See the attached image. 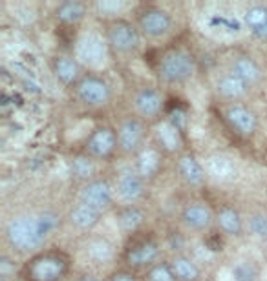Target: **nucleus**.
I'll return each mask as SVG.
<instances>
[{
  "label": "nucleus",
  "mask_w": 267,
  "mask_h": 281,
  "mask_svg": "<svg viewBox=\"0 0 267 281\" xmlns=\"http://www.w3.org/2000/svg\"><path fill=\"white\" fill-rule=\"evenodd\" d=\"M62 217L55 210L13 215L4 225V241L18 256H33L44 250L50 237L61 228Z\"/></svg>",
  "instance_id": "nucleus-1"
},
{
  "label": "nucleus",
  "mask_w": 267,
  "mask_h": 281,
  "mask_svg": "<svg viewBox=\"0 0 267 281\" xmlns=\"http://www.w3.org/2000/svg\"><path fill=\"white\" fill-rule=\"evenodd\" d=\"M71 272V256L62 248L44 250L26 258L18 266L17 280L20 281H64Z\"/></svg>",
  "instance_id": "nucleus-2"
},
{
  "label": "nucleus",
  "mask_w": 267,
  "mask_h": 281,
  "mask_svg": "<svg viewBox=\"0 0 267 281\" xmlns=\"http://www.w3.org/2000/svg\"><path fill=\"white\" fill-rule=\"evenodd\" d=\"M123 265L132 272H146L161 261V241L152 232H139L128 237L123 248Z\"/></svg>",
  "instance_id": "nucleus-3"
},
{
  "label": "nucleus",
  "mask_w": 267,
  "mask_h": 281,
  "mask_svg": "<svg viewBox=\"0 0 267 281\" xmlns=\"http://www.w3.org/2000/svg\"><path fill=\"white\" fill-rule=\"evenodd\" d=\"M105 40L108 44L110 55L119 57V59H128L139 51L143 35L138 30L136 22H132L126 17L114 18V20H105V30H103Z\"/></svg>",
  "instance_id": "nucleus-4"
},
{
  "label": "nucleus",
  "mask_w": 267,
  "mask_h": 281,
  "mask_svg": "<svg viewBox=\"0 0 267 281\" xmlns=\"http://www.w3.org/2000/svg\"><path fill=\"white\" fill-rule=\"evenodd\" d=\"M156 73L163 84L181 86L196 75V59L187 50H172L158 61Z\"/></svg>",
  "instance_id": "nucleus-5"
},
{
  "label": "nucleus",
  "mask_w": 267,
  "mask_h": 281,
  "mask_svg": "<svg viewBox=\"0 0 267 281\" xmlns=\"http://www.w3.org/2000/svg\"><path fill=\"white\" fill-rule=\"evenodd\" d=\"M75 99L88 110H99L110 104L114 97V88L107 77L99 75L95 71H86L84 77L79 81L75 88Z\"/></svg>",
  "instance_id": "nucleus-6"
},
{
  "label": "nucleus",
  "mask_w": 267,
  "mask_h": 281,
  "mask_svg": "<svg viewBox=\"0 0 267 281\" xmlns=\"http://www.w3.org/2000/svg\"><path fill=\"white\" fill-rule=\"evenodd\" d=\"M136 26L141 31L143 38L160 40L167 37L174 28V18L165 8L154 6V4H143L136 9Z\"/></svg>",
  "instance_id": "nucleus-7"
},
{
  "label": "nucleus",
  "mask_w": 267,
  "mask_h": 281,
  "mask_svg": "<svg viewBox=\"0 0 267 281\" xmlns=\"http://www.w3.org/2000/svg\"><path fill=\"white\" fill-rule=\"evenodd\" d=\"M71 55L83 64V68L97 69L108 61L110 50L105 40V35H99L95 31H86L75 38Z\"/></svg>",
  "instance_id": "nucleus-8"
},
{
  "label": "nucleus",
  "mask_w": 267,
  "mask_h": 281,
  "mask_svg": "<svg viewBox=\"0 0 267 281\" xmlns=\"http://www.w3.org/2000/svg\"><path fill=\"white\" fill-rule=\"evenodd\" d=\"M117 152H119L117 128L110 124H97L86 135L83 143V153H86L88 157H92L97 163L110 161Z\"/></svg>",
  "instance_id": "nucleus-9"
},
{
  "label": "nucleus",
  "mask_w": 267,
  "mask_h": 281,
  "mask_svg": "<svg viewBox=\"0 0 267 281\" xmlns=\"http://www.w3.org/2000/svg\"><path fill=\"white\" fill-rule=\"evenodd\" d=\"M77 201L92 206V208L103 214L115 210L117 208V199H115L114 182L107 177H95L92 181L84 182V184H81Z\"/></svg>",
  "instance_id": "nucleus-10"
},
{
  "label": "nucleus",
  "mask_w": 267,
  "mask_h": 281,
  "mask_svg": "<svg viewBox=\"0 0 267 281\" xmlns=\"http://www.w3.org/2000/svg\"><path fill=\"white\" fill-rule=\"evenodd\" d=\"M146 122L141 121L136 115L123 117L121 122L117 124V145L119 153L136 157L146 146Z\"/></svg>",
  "instance_id": "nucleus-11"
},
{
  "label": "nucleus",
  "mask_w": 267,
  "mask_h": 281,
  "mask_svg": "<svg viewBox=\"0 0 267 281\" xmlns=\"http://www.w3.org/2000/svg\"><path fill=\"white\" fill-rule=\"evenodd\" d=\"M146 179L134 166L119 172L114 181L115 199L119 205H139L146 196Z\"/></svg>",
  "instance_id": "nucleus-12"
},
{
  "label": "nucleus",
  "mask_w": 267,
  "mask_h": 281,
  "mask_svg": "<svg viewBox=\"0 0 267 281\" xmlns=\"http://www.w3.org/2000/svg\"><path fill=\"white\" fill-rule=\"evenodd\" d=\"M221 117L227 128L240 139H251L258 132V115L244 102L225 104L221 110Z\"/></svg>",
  "instance_id": "nucleus-13"
},
{
  "label": "nucleus",
  "mask_w": 267,
  "mask_h": 281,
  "mask_svg": "<svg viewBox=\"0 0 267 281\" xmlns=\"http://www.w3.org/2000/svg\"><path fill=\"white\" fill-rule=\"evenodd\" d=\"M132 112L145 122H158L161 119L163 108H165V97L161 90L156 86H141L132 95Z\"/></svg>",
  "instance_id": "nucleus-14"
},
{
  "label": "nucleus",
  "mask_w": 267,
  "mask_h": 281,
  "mask_svg": "<svg viewBox=\"0 0 267 281\" xmlns=\"http://www.w3.org/2000/svg\"><path fill=\"white\" fill-rule=\"evenodd\" d=\"M152 145L160 150L161 153L174 155V153H183V132L179 128V124L174 119H160L154 122L152 128Z\"/></svg>",
  "instance_id": "nucleus-15"
},
{
  "label": "nucleus",
  "mask_w": 267,
  "mask_h": 281,
  "mask_svg": "<svg viewBox=\"0 0 267 281\" xmlns=\"http://www.w3.org/2000/svg\"><path fill=\"white\" fill-rule=\"evenodd\" d=\"M179 223L187 232L203 234L214 225V210L201 201L187 203L179 212Z\"/></svg>",
  "instance_id": "nucleus-16"
},
{
  "label": "nucleus",
  "mask_w": 267,
  "mask_h": 281,
  "mask_svg": "<svg viewBox=\"0 0 267 281\" xmlns=\"http://www.w3.org/2000/svg\"><path fill=\"white\" fill-rule=\"evenodd\" d=\"M50 69H52V75L55 81L64 88H75L86 73L83 64L70 53L53 55L50 61Z\"/></svg>",
  "instance_id": "nucleus-17"
},
{
  "label": "nucleus",
  "mask_w": 267,
  "mask_h": 281,
  "mask_svg": "<svg viewBox=\"0 0 267 281\" xmlns=\"http://www.w3.org/2000/svg\"><path fill=\"white\" fill-rule=\"evenodd\" d=\"M214 225L225 237H244L247 234L245 217L234 205H220L218 210H214Z\"/></svg>",
  "instance_id": "nucleus-18"
},
{
  "label": "nucleus",
  "mask_w": 267,
  "mask_h": 281,
  "mask_svg": "<svg viewBox=\"0 0 267 281\" xmlns=\"http://www.w3.org/2000/svg\"><path fill=\"white\" fill-rule=\"evenodd\" d=\"M176 172L179 175V179L191 188H201L209 179L205 172V165L192 152H183L178 155Z\"/></svg>",
  "instance_id": "nucleus-19"
},
{
  "label": "nucleus",
  "mask_w": 267,
  "mask_h": 281,
  "mask_svg": "<svg viewBox=\"0 0 267 281\" xmlns=\"http://www.w3.org/2000/svg\"><path fill=\"white\" fill-rule=\"evenodd\" d=\"M203 165H205L207 177L218 184H231L236 181L240 175V168L234 163V159L229 155H223V153L209 155Z\"/></svg>",
  "instance_id": "nucleus-20"
},
{
  "label": "nucleus",
  "mask_w": 267,
  "mask_h": 281,
  "mask_svg": "<svg viewBox=\"0 0 267 281\" xmlns=\"http://www.w3.org/2000/svg\"><path fill=\"white\" fill-rule=\"evenodd\" d=\"M83 254L92 265H110L117 258V247L107 236H90L83 245Z\"/></svg>",
  "instance_id": "nucleus-21"
},
{
  "label": "nucleus",
  "mask_w": 267,
  "mask_h": 281,
  "mask_svg": "<svg viewBox=\"0 0 267 281\" xmlns=\"http://www.w3.org/2000/svg\"><path fill=\"white\" fill-rule=\"evenodd\" d=\"M146 214L139 205H119L115 208V227L125 236H134L145 230Z\"/></svg>",
  "instance_id": "nucleus-22"
},
{
  "label": "nucleus",
  "mask_w": 267,
  "mask_h": 281,
  "mask_svg": "<svg viewBox=\"0 0 267 281\" xmlns=\"http://www.w3.org/2000/svg\"><path fill=\"white\" fill-rule=\"evenodd\" d=\"M249 90H251V86H247L242 79H238L231 71H225L216 81V93L225 104L244 102V99L249 95Z\"/></svg>",
  "instance_id": "nucleus-23"
},
{
  "label": "nucleus",
  "mask_w": 267,
  "mask_h": 281,
  "mask_svg": "<svg viewBox=\"0 0 267 281\" xmlns=\"http://www.w3.org/2000/svg\"><path fill=\"white\" fill-rule=\"evenodd\" d=\"M103 215L105 214L99 212V210L77 201L75 205H71V208L68 210L66 219H68L70 227L79 230V232H92L93 228L101 223Z\"/></svg>",
  "instance_id": "nucleus-24"
},
{
  "label": "nucleus",
  "mask_w": 267,
  "mask_h": 281,
  "mask_svg": "<svg viewBox=\"0 0 267 281\" xmlns=\"http://www.w3.org/2000/svg\"><path fill=\"white\" fill-rule=\"evenodd\" d=\"M90 11V6L86 2H79V0H66L57 4L52 11L55 22L61 26H77L86 18Z\"/></svg>",
  "instance_id": "nucleus-25"
},
{
  "label": "nucleus",
  "mask_w": 267,
  "mask_h": 281,
  "mask_svg": "<svg viewBox=\"0 0 267 281\" xmlns=\"http://www.w3.org/2000/svg\"><path fill=\"white\" fill-rule=\"evenodd\" d=\"M244 26L256 40L267 42V6L251 4L244 11Z\"/></svg>",
  "instance_id": "nucleus-26"
},
{
  "label": "nucleus",
  "mask_w": 267,
  "mask_h": 281,
  "mask_svg": "<svg viewBox=\"0 0 267 281\" xmlns=\"http://www.w3.org/2000/svg\"><path fill=\"white\" fill-rule=\"evenodd\" d=\"M168 265H170V270L174 274L176 281H201L203 280L201 268H199V265L189 256V254L178 252V254H174L172 258L168 259Z\"/></svg>",
  "instance_id": "nucleus-27"
},
{
  "label": "nucleus",
  "mask_w": 267,
  "mask_h": 281,
  "mask_svg": "<svg viewBox=\"0 0 267 281\" xmlns=\"http://www.w3.org/2000/svg\"><path fill=\"white\" fill-rule=\"evenodd\" d=\"M134 159H136L134 168L145 177L146 181H150L160 174L161 165H163V153L154 145H146Z\"/></svg>",
  "instance_id": "nucleus-28"
},
{
  "label": "nucleus",
  "mask_w": 267,
  "mask_h": 281,
  "mask_svg": "<svg viewBox=\"0 0 267 281\" xmlns=\"http://www.w3.org/2000/svg\"><path fill=\"white\" fill-rule=\"evenodd\" d=\"M229 71L234 73L238 79H242L247 86H256V84L262 81V68L260 64L252 57H247V55H238L231 61V66H229Z\"/></svg>",
  "instance_id": "nucleus-29"
},
{
  "label": "nucleus",
  "mask_w": 267,
  "mask_h": 281,
  "mask_svg": "<svg viewBox=\"0 0 267 281\" xmlns=\"http://www.w3.org/2000/svg\"><path fill=\"white\" fill-rule=\"evenodd\" d=\"M70 168H71V175L83 184L95 179V177H99L97 175V161L88 157L86 153H81V155L73 157L71 163H70Z\"/></svg>",
  "instance_id": "nucleus-30"
},
{
  "label": "nucleus",
  "mask_w": 267,
  "mask_h": 281,
  "mask_svg": "<svg viewBox=\"0 0 267 281\" xmlns=\"http://www.w3.org/2000/svg\"><path fill=\"white\" fill-rule=\"evenodd\" d=\"M90 9H93L99 17H105V20H114L121 18L128 9H132V4L123 0H99L90 4Z\"/></svg>",
  "instance_id": "nucleus-31"
},
{
  "label": "nucleus",
  "mask_w": 267,
  "mask_h": 281,
  "mask_svg": "<svg viewBox=\"0 0 267 281\" xmlns=\"http://www.w3.org/2000/svg\"><path fill=\"white\" fill-rule=\"evenodd\" d=\"M231 278L232 281H262V274L252 261L240 259L231 266Z\"/></svg>",
  "instance_id": "nucleus-32"
},
{
  "label": "nucleus",
  "mask_w": 267,
  "mask_h": 281,
  "mask_svg": "<svg viewBox=\"0 0 267 281\" xmlns=\"http://www.w3.org/2000/svg\"><path fill=\"white\" fill-rule=\"evenodd\" d=\"M247 234L260 239L262 243L267 241V214L266 212H252L245 217Z\"/></svg>",
  "instance_id": "nucleus-33"
},
{
  "label": "nucleus",
  "mask_w": 267,
  "mask_h": 281,
  "mask_svg": "<svg viewBox=\"0 0 267 281\" xmlns=\"http://www.w3.org/2000/svg\"><path fill=\"white\" fill-rule=\"evenodd\" d=\"M143 281H176L168 259H161L160 263H156L146 272H143Z\"/></svg>",
  "instance_id": "nucleus-34"
},
{
  "label": "nucleus",
  "mask_w": 267,
  "mask_h": 281,
  "mask_svg": "<svg viewBox=\"0 0 267 281\" xmlns=\"http://www.w3.org/2000/svg\"><path fill=\"white\" fill-rule=\"evenodd\" d=\"M107 281H141L138 278V272H132V270H128V268H117V270H114V272H110L105 278Z\"/></svg>",
  "instance_id": "nucleus-35"
},
{
  "label": "nucleus",
  "mask_w": 267,
  "mask_h": 281,
  "mask_svg": "<svg viewBox=\"0 0 267 281\" xmlns=\"http://www.w3.org/2000/svg\"><path fill=\"white\" fill-rule=\"evenodd\" d=\"M73 281H107V280H103V278L95 276V274L83 272V274H79V276H75V278H73Z\"/></svg>",
  "instance_id": "nucleus-36"
},
{
  "label": "nucleus",
  "mask_w": 267,
  "mask_h": 281,
  "mask_svg": "<svg viewBox=\"0 0 267 281\" xmlns=\"http://www.w3.org/2000/svg\"><path fill=\"white\" fill-rule=\"evenodd\" d=\"M262 254H264V258H266V261H267V241L262 243Z\"/></svg>",
  "instance_id": "nucleus-37"
},
{
  "label": "nucleus",
  "mask_w": 267,
  "mask_h": 281,
  "mask_svg": "<svg viewBox=\"0 0 267 281\" xmlns=\"http://www.w3.org/2000/svg\"><path fill=\"white\" fill-rule=\"evenodd\" d=\"M201 281H213V280H207V278H203V280H201Z\"/></svg>",
  "instance_id": "nucleus-38"
},
{
  "label": "nucleus",
  "mask_w": 267,
  "mask_h": 281,
  "mask_svg": "<svg viewBox=\"0 0 267 281\" xmlns=\"http://www.w3.org/2000/svg\"><path fill=\"white\" fill-rule=\"evenodd\" d=\"M9 281H20V280H17V278H15V280H9Z\"/></svg>",
  "instance_id": "nucleus-39"
}]
</instances>
